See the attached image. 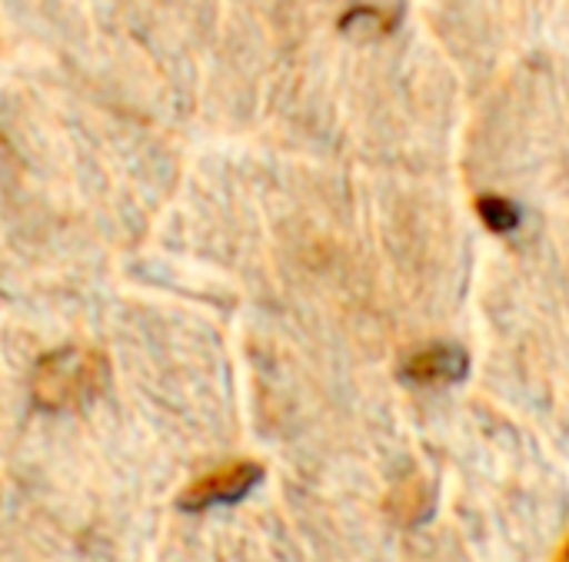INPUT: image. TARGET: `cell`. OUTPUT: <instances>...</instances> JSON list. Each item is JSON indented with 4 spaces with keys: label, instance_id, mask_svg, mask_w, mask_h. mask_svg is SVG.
<instances>
[{
    "label": "cell",
    "instance_id": "cell-1",
    "mask_svg": "<svg viewBox=\"0 0 569 562\" xmlns=\"http://www.w3.org/2000/svg\"><path fill=\"white\" fill-rule=\"evenodd\" d=\"M107 387V360L90 347H60L43 353L30 373V393L37 407L50 413H70L93 403Z\"/></svg>",
    "mask_w": 569,
    "mask_h": 562
},
{
    "label": "cell",
    "instance_id": "cell-2",
    "mask_svg": "<svg viewBox=\"0 0 569 562\" xmlns=\"http://www.w3.org/2000/svg\"><path fill=\"white\" fill-rule=\"evenodd\" d=\"M263 480V466L253 463V460H233V463H223L210 473H203L200 480H193L177 506L183 513H207V510H217V506H233L240 503L243 496H250Z\"/></svg>",
    "mask_w": 569,
    "mask_h": 562
},
{
    "label": "cell",
    "instance_id": "cell-3",
    "mask_svg": "<svg viewBox=\"0 0 569 562\" xmlns=\"http://www.w3.org/2000/svg\"><path fill=\"white\" fill-rule=\"evenodd\" d=\"M467 373H470V357L457 343L423 347L413 357H407L400 367V380H407L413 387H453V383L467 380Z\"/></svg>",
    "mask_w": 569,
    "mask_h": 562
},
{
    "label": "cell",
    "instance_id": "cell-4",
    "mask_svg": "<svg viewBox=\"0 0 569 562\" xmlns=\"http://www.w3.org/2000/svg\"><path fill=\"white\" fill-rule=\"evenodd\" d=\"M477 213H480V220H483V227L490 230V233H497V237H507V233H513L517 227H520V207L513 203V200H507V197H500V193H483V197H477Z\"/></svg>",
    "mask_w": 569,
    "mask_h": 562
},
{
    "label": "cell",
    "instance_id": "cell-5",
    "mask_svg": "<svg viewBox=\"0 0 569 562\" xmlns=\"http://www.w3.org/2000/svg\"><path fill=\"white\" fill-rule=\"evenodd\" d=\"M383 17L387 13L380 7H353V10L343 13L340 30L357 37V40H373V37H380V33H387L393 27V20H383Z\"/></svg>",
    "mask_w": 569,
    "mask_h": 562
},
{
    "label": "cell",
    "instance_id": "cell-6",
    "mask_svg": "<svg viewBox=\"0 0 569 562\" xmlns=\"http://www.w3.org/2000/svg\"><path fill=\"white\" fill-rule=\"evenodd\" d=\"M563 562H569V543H567V550H563Z\"/></svg>",
    "mask_w": 569,
    "mask_h": 562
}]
</instances>
